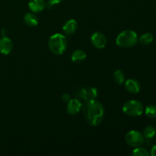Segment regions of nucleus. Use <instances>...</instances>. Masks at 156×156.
Returning <instances> with one entry per match:
<instances>
[{"mask_svg": "<svg viewBox=\"0 0 156 156\" xmlns=\"http://www.w3.org/2000/svg\"><path fill=\"white\" fill-rule=\"evenodd\" d=\"M1 33H2V37H6V34H7V30H6L5 28H3L2 30Z\"/></svg>", "mask_w": 156, "mask_h": 156, "instance_id": "23", "label": "nucleus"}, {"mask_svg": "<svg viewBox=\"0 0 156 156\" xmlns=\"http://www.w3.org/2000/svg\"><path fill=\"white\" fill-rule=\"evenodd\" d=\"M13 49V43L8 37L0 38V53L3 55H9Z\"/></svg>", "mask_w": 156, "mask_h": 156, "instance_id": "9", "label": "nucleus"}, {"mask_svg": "<svg viewBox=\"0 0 156 156\" xmlns=\"http://www.w3.org/2000/svg\"><path fill=\"white\" fill-rule=\"evenodd\" d=\"M82 112L89 125L97 126L101 123L105 117V108L100 101L95 100L85 101L82 105Z\"/></svg>", "mask_w": 156, "mask_h": 156, "instance_id": "1", "label": "nucleus"}, {"mask_svg": "<svg viewBox=\"0 0 156 156\" xmlns=\"http://www.w3.org/2000/svg\"><path fill=\"white\" fill-rule=\"evenodd\" d=\"M150 155L152 156H156V145L154 146L152 148V149H151Z\"/></svg>", "mask_w": 156, "mask_h": 156, "instance_id": "22", "label": "nucleus"}, {"mask_svg": "<svg viewBox=\"0 0 156 156\" xmlns=\"http://www.w3.org/2000/svg\"><path fill=\"white\" fill-rule=\"evenodd\" d=\"M87 55L85 53V52L84 50H76L75 51H73V54L71 56L72 61L73 62H76V63H79V62H82L86 59Z\"/></svg>", "mask_w": 156, "mask_h": 156, "instance_id": "13", "label": "nucleus"}, {"mask_svg": "<svg viewBox=\"0 0 156 156\" xmlns=\"http://www.w3.org/2000/svg\"><path fill=\"white\" fill-rule=\"evenodd\" d=\"M63 0H48V4L50 5H55L59 4L61 2H62Z\"/></svg>", "mask_w": 156, "mask_h": 156, "instance_id": "21", "label": "nucleus"}, {"mask_svg": "<svg viewBox=\"0 0 156 156\" xmlns=\"http://www.w3.org/2000/svg\"><path fill=\"white\" fill-rule=\"evenodd\" d=\"M47 6V3L44 0H30L28 8L34 13H39L43 12Z\"/></svg>", "mask_w": 156, "mask_h": 156, "instance_id": "10", "label": "nucleus"}, {"mask_svg": "<svg viewBox=\"0 0 156 156\" xmlns=\"http://www.w3.org/2000/svg\"><path fill=\"white\" fill-rule=\"evenodd\" d=\"M91 44L94 47L98 49H103L107 45V38L105 35L101 32H94L91 37Z\"/></svg>", "mask_w": 156, "mask_h": 156, "instance_id": "7", "label": "nucleus"}, {"mask_svg": "<svg viewBox=\"0 0 156 156\" xmlns=\"http://www.w3.org/2000/svg\"><path fill=\"white\" fill-rule=\"evenodd\" d=\"M48 47L53 54L62 55L67 48L66 37L62 34H55L49 39Z\"/></svg>", "mask_w": 156, "mask_h": 156, "instance_id": "2", "label": "nucleus"}, {"mask_svg": "<svg viewBox=\"0 0 156 156\" xmlns=\"http://www.w3.org/2000/svg\"><path fill=\"white\" fill-rule=\"evenodd\" d=\"M146 116L149 118H155L156 117V106L155 105H149L145 110Z\"/></svg>", "mask_w": 156, "mask_h": 156, "instance_id": "19", "label": "nucleus"}, {"mask_svg": "<svg viewBox=\"0 0 156 156\" xmlns=\"http://www.w3.org/2000/svg\"><path fill=\"white\" fill-rule=\"evenodd\" d=\"M62 99L64 102H66L68 103L70 100H71V97L69 94H63L62 96Z\"/></svg>", "mask_w": 156, "mask_h": 156, "instance_id": "20", "label": "nucleus"}, {"mask_svg": "<svg viewBox=\"0 0 156 156\" xmlns=\"http://www.w3.org/2000/svg\"><path fill=\"white\" fill-rule=\"evenodd\" d=\"M82 104L77 98L71 99L67 105V112L69 115L74 116L79 114L82 110Z\"/></svg>", "mask_w": 156, "mask_h": 156, "instance_id": "8", "label": "nucleus"}, {"mask_svg": "<svg viewBox=\"0 0 156 156\" xmlns=\"http://www.w3.org/2000/svg\"><path fill=\"white\" fill-rule=\"evenodd\" d=\"M143 111V105L137 100L128 101L123 106V113L130 117H139L142 115Z\"/></svg>", "mask_w": 156, "mask_h": 156, "instance_id": "4", "label": "nucleus"}, {"mask_svg": "<svg viewBox=\"0 0 156 156\" xmlns=\"http://www.w3.org/2000/svg\"><path fill=\"white\" fill-rule=\"evenodd\" d=\"M78 98L82 100L91 101L95 100L98 96V89L94 87L90 88H82L78 90L77 92Z\"/></svg>", "mask_w": 156, "mask_h": 156, "instance_id": "6", "label": "nucleus"}, {"mask_svg": "<svg viewBox=\"0 0 156 156\" xmlns=\"http://www.w3.org/2000/svg\"><path fill=\"white\" fill-rule=\"evenodd\" d=\"M78 28V24L77 21L75 19H70L67 21L64 24L63 27H62V30H63L64 34L66 35H72L76 31Z\"/></svg>", "mask_w": 156, "mask_h": 156, "instance_id": "12", "label": "nucleus"}, {"mask_svg": "<svg viewBox=\"0 0 156 156\" xmlns=\"http://www.w3.org/2000/svg\"><path fill=\"white\" fill-rule=\"evenodd\" d=\"M126 143L133 148L141 146L145 142V137L143 133L137 130H131L126 133L125 136Z\"/></svg>", "mask_w": 156, "mask_h": 156, "instance_id": "5", "label": "nucleus"}, {"mask_svg": "<svg viewBox=\"0 0 156 156\" xmlns=\"http://www.w3.org/2000/svg\"><path fill=\"white\" fill-rule=\"evenodd\" d=\"M132 155H133V156H149V152H148V150L146 149V148L139 146V147L135 148V149L133 150V152H132Z\"/></svg>", "mask_w": 156, "mask_h": 156, "instance_id": "18", "label": "nucleus"}, {"mask_svg": "<svg viewBox=\"0 0 156 156\" xmlns=\"http://www.w3.org/2000/svg\"><path fill=\"white\" fill-rule=\"evenodd\" d=\"M24 21L27 25L30 27H35L38 24V18L36 15L31 12L25 14L24 17Z\"/></svg>", "mask_w": 156, "mask_h": 156, "instance_id": "14", "label": "nucleus"}, {"mask_svg": "<svg viewBox=\"0 0 156 156\" xmlns=\"http://www.w3.org/2000/svg\"><path fill=\"white\" fill-rule=\"evenodd\" d=\"M114 79L117 84L121 85L125 82V75L123 72L120 69L116 70L114 73Z\"/></svg>", "mask_w": 156, "mask_h": 156, "instance_id": "15", "label": "nucleus"}, {"mask_svg": "<svg viewBox=\"0 0 156 156\" xmlns=\"http://www.w3.org/2000/svg\"><path fill=\"white\" fill-rule=\"evenodd\" d=\"M143 136L146 139H152L153 138L156 134V129L154 126H146L143 131Z\"/></svg>", "mask_w": 156, "mask_h": 156, "instance_id": "17", "label": "nucleus"}, {"mask_svg": "<svg viewBox=\"0 0 156 156\" xmlns=\"http://www.w3.org/2000/svg\"><path fill=\"white\" fill-rule=\"evenodd\" d=\"M125 88L129 92L132 94H136L140 91V84L137 80L133 79H127L124 82Z\"/></svg>", "mask_w": 156, "mask_h": 156, "instance_id": "11", "label": "nucleus"}, {"mask_svg": "<svg viewBox=\"0 0 156 156\" xmlns=\"http://www.w3.org/2000/svg\"><path fill=\"white\" fill-rule=\"evenodd\" d=\"M153 36H152V34L150 33H146L143 34L140 38V44H143V45H149L153 41Z\"/></svg>", "mask_w": 156, "mask_h": 156, "instance_id": "16", "label": "nucleus"}, {"mask_svg": "<svg viewBox=\"0 0 156 156\" xmlns=\"http://www.w3.org/2000/svg\"><path fill=\"white\" fill-rule=\"evenodd\" d=\"M138 42L137 34L133 30H126L118 34L116 43L119 47L128 48L135 46Z\"/></svg>", "mask_w": 156, "mask_h": 156, "instance_id": "3", "label": "nucleus"}]
</instances>
